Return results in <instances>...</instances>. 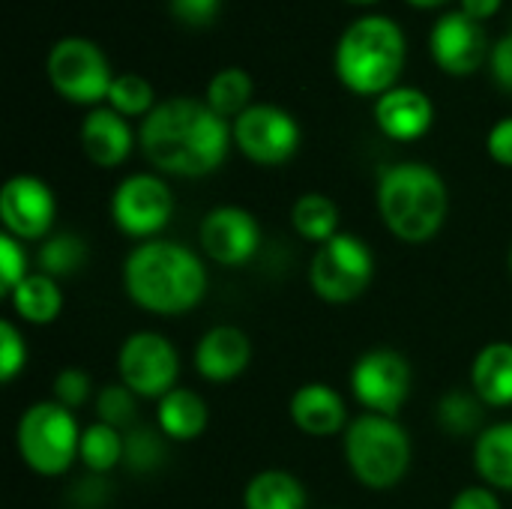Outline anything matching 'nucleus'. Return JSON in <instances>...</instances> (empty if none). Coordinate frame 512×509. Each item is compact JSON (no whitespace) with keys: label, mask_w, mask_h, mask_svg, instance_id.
I'll use <instances>...</instances> for the list:
<instances>
[{"label":"nucleus","mask_w":512,"mask_h":509,"mask_svg":"<svg viewBox=\"0 0 512 509\" xmlns=\"http://www.w3.org/2000/svg\"><path fill=\"white\" fill-rule=\"evenodd\" d=\"M78 459L84 462L87 471L93 474H108L123 462V435L114 426L93 423L81 432V447Z\"/></svg>","instance_id":"nucleus-28"},{"label":"nucleus","mask_w":512,"mask_h":509,"mask_svg":"<svg viewBox=\"0 0 512 509\" xmlns=\"http://www.w3.org/2000/svg\"><path fill=\"white\" fill-rule=\"evenodd\" d=\"M471 390L486 408L512 405V342H489L471 363Z\"/></svg>","instance_id":"nucleus-20"},{"label":"nucleus","mask_w":512,"mask_h":509,"mask_svg":"<svg viewBox=\"0 0 512 509\" xmlns=\"http://www.w3.org/2000/svg\"><path fill=\"white\" fill-rule=\"evenodd\" d=\"M171 12L177 21L189 24V27H204L219 15V3L222 0H168Z\"/></svg>","instance_id":"nucleus-36"},{"label":"nucleus","mask_w":512,"mask_h":509,"mask_svg":"<svg viewBox=\"0 0 512 509\" xmlns=\"http://www.w3.org/2000/svg\"><path fill=\"white\" fill-rule=\"evenodd\" d=\"M375 201L387 231L411 246L429 243L444 228L450 210L444 177L423 162L387 165L378 177Z\"/></svg>","instance_id":"nucleus-3"},{"label":"nucleus","mask_w":512,"mask_h":509,"mask_svg":"<svg viewBox=\"0 0 512 509\" xmlns=\"http://www.w3.org/2000/svg\"><path fill=\"white\" fill-rule=\"evenodd\" d=\"M207 423H210L207 402L195 390L174 387L156 402V426L168 441H177V444L195 441L204 435Z\"/></svg>","instance_id":"nucleus-21"},{"label":"nucleus","mask_w":512,"mask_h":509,"mask_svg":"<svg viewBox=\"0 0 512 509\" xmlns=\"http://www.w3.org/2000/svg\"><path fill=\"white\" fill-rule=\"evenodd\" d=\"M492 78L501 90L512 93V33L498 39V45L492 48Z\"/></svg>","instance_id":"nucleus-38"},{"label":"nucleus","mask_w":512,"mask_h":509,"mask_svg":"<svg viewBox=\"0 0 512 509\" xmlns=\"http://www.w3.org/2000/svg\"><path fill=\"white\" fill-rule=\"evenodd\" d=\"M348 3H360V6H369V3H378V0H348Z\"/></svg>","instance_id":"nucleus-42"},{"label":"nucleus","mask_w":512,"mask_h":509,"mask_svg":"<svg viewBox=\"0 0 512 509\" xmlns=\"http://www.w3.org/2000/svg\"><path fill=\"white\" fill-rule=\"evenodd\" d=\"M162 432L153 429H132L129 435H123V462L132 471H153L162 465L165 459V444H162Z\"/></svg>","instance_id":"nucleus-32"},{"label":"nucleus","mask_w":512,"mask_h":509,"mask_svg":"<svg viewBox=\"0 0 512 509\" xmlns=\"http://www.w3.org/2000/svg\"><path fill=\"white\" fill-rule=\"evenodd\" d=\"M450 509H501V501L489 486H468L453 498Z\"/></svg>","instance_id":"nucleus-39"},{"label":"nucleus","mask_w":512,"mask_h":509,"mask_svg":"<svg viewBox=\"0 0 512 509\" xmlns=\"http://www.w3.org/2000/svg\"><path fill=\"white\" fill-rule=\"evenodd\" d=\"M174 213V195L156 174H129L111 195V222L135 240H156Z\"/></svg>","instance_id":"nucleus-11"},{"label":"nucleus","mask_w":512,"mask_h":509,"mask_svg":"<svg viewBox=\"0 0 512 509\" xmlns=\"http://www.w3.org/2000/svg\"><path fill=\"white\" fill-rule=\"evenodd\" d=\"M345 462L360 486L396 489L411 468V438L396 417L360 414L345 429Z\"/></svg>","instance_id":"nucleus-5"},{"label":"nucleus","mask_w":512,"mask_h":509,"mask_svg":"<svg viewBox=\"0 0 512 509\" xmlns=\"http://www.w3.org/2000/svg\"><path fill=\"white\" fill-rule=\"evenodd\" d=\"M483 402L474 393L453 390L438 402V423L447 435L465 438V435H480L483 426Z\"/></svg>","instance_id":"nucleus-29"},{"label":"nucleus","mask_w":512,"mask_h":509,"mask_svg":"<svg viewBox=\"0 0 512 509\" xmlns=\"http://www.w3.org/2000/svg\"><path fill=\"white\" fill-rule=\"evenodd\" d=\"M510 273H512V252H510Z\"/></svg>","instance_id":"nucleus-43"},{"label":"nucleus","mask_w":512,"mask_h":509,"mask_svg":"<svg viewBox=\"0 0 512 509\" xmlns=\"http://www.w3.org/2000/svg\"><path fill=\"white\" fill-rule=\"evenodd\" d=\"M132 129L114 108H93L81 123V147L99 168H117L132 153Z\"/></svg>","instance_id":"nucleus-19"},{"label":"nucleus","mask_w":512,"mask_h":509,"mask_svg":"<svg viewBox=\"0 0 512 509\" xmlns=\"http://www.w3.org/2000/svg\"><path fill=\"white\" fill-rule=\"evenodd\" d=\"M138 141L153 168L174 177H207L225 162L234 132L207 102L174 96L144 117Z\"/></svg>","instance_id":"nucleus-1"},{"label":"nucleus","mask_w":512,"mask_h":509,"mask_svg":"<svg viewBox=\"0 0 512 509\" xmlns=\"http://www.w3.org/2000/svg\"><path fill=\"white\" fill-rule=\"evenodd\" d=\"M57 216L54 192L45 180L33 174H15L0 189V222L3 231L21 243H42L51 237Z\"/></svg>","instance_id":"nucleus-13"},{"label":"nucleus","mask_w":512,"mask_h":509,"mask_svg":"<svg viewBox=\"0 0 512 509\" xmlns=\"http://www.w3.org/2000/svg\"><path fill=\"white\" fill-rule=\"evenodd\" d=\"M96 414L99 423L114 426V429H129L138 414V396L126 384H105L96 393Z\"/></svg>","instance_id":"nucleus-31"},{"label":"nucleus","mask_w":512,"mask_h":509,"mask_svg":"<svg viewBox=\"0 0 512 509\" xmlns=\"http://www.w3.org/2000/svg\"><path fill=\"white\" fill-rule=\"evenodd\" d=\"M12 312L33 327H45L54 324L63 312V291L57 285V279L45 276V273H30L9 297Z\"/></svg>","instance_id":"nucleus-23"},{"label":"nucleus","mask_w":512,"mask_h":509,"mask_svg":"<svg viewBox=\"0 0 512 509\" xmlns=\"http://www.w3.org/2000/svg\"><path fill=\"white\" fill-rule=\"evenodd\" d=\"M45 72L51 87L75 105H96L99 99H108L114 81L102 48L81 36H66L54 42Z\"/></svg>","instance_id":"nucleus-8"},{"label":"nucleus","mask_w":512,"mask_h":509,"mask_svg":"<svg viewBox=\"0 0 512 509\" xmlns=\"http://www.w3.org/2000/svg\"><path fill=\"white\" fill-rule=\"evenodd\" d=\"M204 102L219 114V117H240L249 105H252V78L249 72L228 66L222 72H216L207 84V96Z\"/></svg>","instance_id":"nucleus-26"},{"label":"nucleus","mask_w":512,"mask_h":509,"mask_svg":"<svg viewBox=\"0 0 512 509\" xmlns=\"http://www.w3.org/2000/svg\"><path fill=\"white\" fill-rule=\"evenodd\" d=\"M309 495L306 486L288 471H261L246 483L243 509H306Z\"/></svg>","instance_id":"nucleus-24"},{"label":"nucleus","mask_w":512,"mask_h":509,"mask_svg":"<svg viewBox=\"0 0 512 509\" xmlns=\"http://www.w3.org/2000/svg\"><path fill=\"white\" fill-rule=\"evenodd\" d=\"M123 288L138 309L180 318L204 300L207 267L189 246L156 237L129 252L123 264Z\"/></svg>","instance_id":"nucleus-2"},{"label":"nucleus","mask_w":512,"mask_h":509,"mask_svg":"<svg viewBox=\"0 0 512 509\" xmlns=\"http://www.w3.org/2000/svg\"><path fill=\"white\" fill-rule=\"evenodd\" d=\"M486 147H489V156L498 165L512 168V117H504V120H498L492 126V132L486 138Z\"/></svg>","instance_id":"nucleus-37"},{"label":"nucleus","mask_w":512,"mask_h":509,"mask_svg":"<svg viewBox=\"0 0 512 509\" xmlns=\"http://www.w3.org/2000/svg\"><path fill=\"white\" fill-rule=\"evenodd\" d=\"M90 393H93V384H90L87 372H81V369H75V366L63 369V372L54 378V402L63 405V408H69V411L81 408V405L90 399Z\"/></svg>","instance_id":"nucleus-35"},{"label":"nucleus","mask_w":512,"mask_h":509,"mask_svg":"<svg viewBox=\"0 0 512 509\" xmlns=\"http://www.w3.org/2000/svg\"><path fill=\"white\" fill-rule=\"evenodd\" d=\"M408 3H414V6H423V9H429V6H441V3H447V0H408Z\"/></svg>","instance_id":"nucleus-41"},{"label":"nucleus","mask_w":512,"mask_h":509,"mask_svg":"<svg viewBox=\"0 0 512 509\" xmlns=\"http://www.w3.org/2000/svg\"><path fill=\"white\" fill-rule=\"evenodd\" d=\"M27 366V342L12 321H0V381L12 384Z\"/></svg>","instance_id":"nucleus-34"},{"label":"nucleus","mask_w":512,"mask_h":509,"mask_svg":"<svg viewBox=\"0 0 512 509\" xmlns=\"http://www.w3.org/2000/svg\"><path fill=\"white\" fill-rule=\"evenodd\" d=\"M204 255L219 267H243L255 258L261 246V225L258 219L234 204L216 207L204 216L198 231Z\"/></svg>","instance_id":"nucleus-14"},{"label":"nucleus","mask_w":512,"mask_h":509,"mask_svg":"<svg viewBox=\"0 0 512 509\" xmlns=\"http://www.w3.org/2000/svg\"><path fill=\"white\" fill-rule=\"evenodd\" d=\"M252 363V342L240 327H210L195 345V369L204 381L228 384L240 378Z\"/></svg>","instance_id":"nucleus-16"},{"label":"nucleus","mask_w":512,"mask_h":509,"mask_svg":"<svg viewBox=\"0 0 512 509\" xmlns=\"http://www.w3.org/2000/svg\"><path fill=\"white\" fill-rule=\"evenodd\" d=\"M108 108H114L123 117H141V114L147 117L156 108L150 81L141 75H132V72L117 75L108 90Z\"/></svg>","instance_id":"nucleus-30"},{"label":"nucleus","mask_w":512,"mask_h":509,"mask_svg":"<svg viewBox=\"0 0 512 509\" xmlns=\"http://www.w3.org/2000/svg\"><path fill=\"white\" fill-rule=\"evenodd\" d=\"M78 420L69 408L51 402H33L15 426V447L21 462L39 477H60L72 468L81 447Z\"/></svg>","instance_id":"nucleus-6"},{"label":"nucleus","mask_w":512,"mask_h":509,"mask_svg":"<svg viewBox=\"0 0 512 509\" xmlns=\"http://www.w3.org/2000/svg\"><path fill=\"white\" fill-rule=\"evenodd\" d=\"M351 393L366 414L396 417L411 396V363L393 348H372L351 366Z\"/></svg>","instance_id":"nucleus-10"},{"label":"nucleus","mask_w":512,"mask_h":509,"mask_svg":"<svg viewBox=\"0 0 512 509\" xmlns=\"http://www.w3.org/2000/svg\"><path fill=\"white\" fill-rule=\"evenodd\" d=\"M117 375L138 399H162L177 387L180 354L177 348L153 330H138L123 339L117 351Z\"/></svg>","instance_id":"nucleus-9"},{"label":"nucleus","mask_w":512,"mask_h":509,"mask_svg":"<svg viewBox=\"0 0 512 509\" xmlns=\"http://www.w3.org/2000/svg\"><path fill=\"white\" fill-rule=\"evenodd\" d=\"M375 123L393 141H417L432 129L435 105L417 87H393L378 96Z\"/></svg>","instance_id":"nucleus-17"},{"label":"nucleus","mask_w":512,"mask_h":509,"mask_svg":"<svg viewBox=\"0 0 512 509\" xmlns=\"http://www.w3.org/2000/svg\"><path fill=\"white\" fill-rule=\"evenodd\" d=\"M30 276L27 270V252L21 246V240H15L12 234H0V294L9 297L24 279Z\"/></svg>","instance_id":"nucleus-33"},{"label":"nucleus","mask_w":512,"mask_h":509,"mask_svg":"<svg viewBox=\"0 0 512 509\" xmlns=\"http://www.w3.org/2000/svg\"><path fill=\"white\" fill-rule=\"evenodd\" d=\"M234 144L255 165H282L300 147L297 120L279 105H249L234 123Z\"/></svg>","instance_id":"nucleus-12"},{"label":"nucleus","mask_w":512,"mask_h":509,"mask_svg":"<svg viewBox=\"0 0 512 509\" xmlns=\"http://www.w3.org/2000/svg\"><path fill=\"white\" fill-rule=\"evenodd\" d=\"M288 414L294 426L309 438H333L348 429L345 399L330 384L321 381L297 387L288 402Z\"/></svg>","instance_id":"nucleus-18"},{"label":"nucleus","mask_w":512,"mask_h":509,"mask_svg":"<svg viewBox=\"0 0 512 509\" xmlns=\"http://www.w3.org/2000/svg\"><path fill=\"white\" fill-rule=\"evenodd\" d=\"M291 225L303 240L321 246L339 234V207L321 192H306L291 207Z\"/></svg>","instance_id":"nucleus-25"},{"label":"nucleus","mask_w":512,"mask_h":509,"mask_svg":"<svg viewBox=\"0 0 512 509\" xmlns=\"http://www.w3.org/2000/svg\"><path fill=\"white\" fill-rule=\"evenodd\" d=\"M36 264H39V273H45L51 279H69L87 264V243L69 231L51 234L39 243Z\"/></svg>","instance_id":"nucleus-27"},{"label":"nucleus","mask_w":512,"mask_h":509,"mask_svg":"<svg viewBox=\"0 0 512 509\" xmlns=\"http://www.w3.org/2000/svg\"><path fill=\"white\" fill-rule=\"evenodd\" d=\"M405 66V33L393 18H357L336 45V75L360 96H381L396 87Z\"/></svg>","instance_id":"nucleus-4"},{"label":"nucleus","mask_w":512,"mask_h":509,"mask_svg":"<svg viewBox=\"0 0 512 509\" xmlns=\"http://www.w3.org/2000/svg\"><path fill=\"white\" fill-rule=\"evenodd\" d=\"M474 468L495 492H512V420L486 426L474 441Z\"/></svg>","instance_id":"nucleus-22"},{"label":"nucleus","mask_w":512,"mask_h":509,"mask_svg":"<svg viewBox=\"0 0 512 509\" xmlns=\"http://www.w3.org/2000/svg\"><path fill=\"white\" fill-rule=\"evenodd\" d=\"M375 279V255L369 243L357 234L339 231L333 240L321 243L309 264L312 291L333 306L354 303L369 291Z\"/></svg>","instance_id":"nucleus-7"},{"label":"nucleus","mask_w":512,"mask_h":509,"mask_svg":"<svg viewBox=\"0 0 512 509\" xmlns=\"http://www.w3.org/2000/svg\"><path fill=\"white\" fill-rule=\"evenodd\" d=\"M504 0H462V12L471 15L474 21H486L501 9Z\"/></svg>","instance_id":"nucleus-40"},{"label":"nucleus","mask_w":512,"mask_h":509,"mask_svg":"<svg viewBox=\"0 0 512 509\" xmlns=\"http://www.w3.org/2000/svg\"><path fill=\"white\" fill-rule=\"evenodd\" d=\"M429 51L435 63L450 75H471L486 57V30L471 15L447 12L429 33Z\"/></svg>","instance_id":"nucleus-15"}]
</instances>
